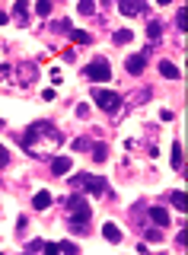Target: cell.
Returning a JSON list of instances; mask_svg holds the SVG:
<instances>
[{"instance_id":"obj_25","label":"cell","mask_w":188,"mask_h":255,"mask_svg":"<svg viewBox=\"0 0 188 255\" xmlns=\"http://www.w3.org/2000/svg\"><path fill=\"white\" fill-rule=\"evenodd\" d=\"M29 249H32V252H45V239H32Z\"/></svg>"},{"instance_id":"obj_6","label":"cell","mask_w":188,"mask_h":255,"mask_svg":"<svg viewBox=\"0 0 188 255\" xmlns=\"http://www.w3.org/2000/svg\"><path fill=\"white\" fill-rule=\"evenodd\" d=\"M125 67H127V73H134V77H140V73L147 70V51H140V55H131L125 61Z\"/></svg>"},{"instance_id":"obj_13","label":"cell","mask_w":188,"mask_h":255,"mask_svg":"<svg viewBox=\"0 0 188 255\" xmlns=\"http://www.w3.org/2000/svg\"><path fill=\"white\" fill-rule=\"evenodd\" d=\"M185 166V150H182V144H172V169H182Z\"/></svg>"},{"instance_id":"obj_23","label":"cell","mask_w":188,"mask_h":255,"mask_svg":"<svg viewBox=\"0 0 188 255\" xmlns=\"http://www.w3.org/2000/svg\"><path fill=\"white\" fill-rule=\"evenodd\" d=\"M35 13H38V16H48V13H51V3H48V0H42V3H35Z\"/></svg>"},{"instance_id":"obj_22","label":"cell","mask_w":188,"mask_h":255,"mask_svg":"<svg viewBox=\"0 0 188 255\" xmlns=\"http://www.w3.org/2000/svg\"><path fill=\"white\" fill-rule=\"evenodd\" d=\"M58 249H61V252H77V255H80L77 243H70V239H64V243H58Z\"/></svg>"},{"instance_id":"obj_16","label":"cell","mask_w":188,"mask_h":255,"mask_svg":"<svg viewBox=\"0 0 188 255\" xmlns=\"http://www.w3.org/2000/svg\"><path fill=\"white\" fill-rule=\"evenodd\" d=\"M67 35H70L73 42H80V45H93V35L83 32V29H67Z\"/></svg>"},{"instance_id":"obj_3","label":"cell","mask_w":188,"mask_h":255,"mask_svg":"<svg viewBox=\"0 0 188 255\" xmlns=\"http://www.w3.org/2000/svg\"><path fill=\"white\" fill-rule=\"evenodd\" d=\"M93 102H96L102 112L115 115V112L122 109V102H125V99H122V93H115V90H96V93H93Z\"/></svg>"},{"instance_id":"obj_18","label":"cell","mask_w":188,"mask_h":255,"mask_svg":"<svg viewBox=\"0 0 188 255\" xmlns=\"http://www.w3.org/2000/svg\"><path fill=\"white\" fill-rule=\"evenodd\" d=\"M169 201H172V207L185 211V191H182V189H179V191H172V194H169Z\"/></svg>"},{"instance_id":"obj_28","label":"cell","mask_w":188,"mask_h":255,"mask_svg":"<svg viewBox=\"0 0 188 255\" xmlns=\"http://www.w3.org/2000/svg\"><path fill=\"white\" fill-rule=\"evenodd\" d=\"M147 239H150V243H159V239H163V233H159V230H147Z\"/></svg>"},{"instance_id":"obj_14","label":"cell","mask_w":188,"mask_h":255,"mask_svg":"<svg viewBox=\"0 0 188 255\" xmlns=\"http://www.w3.org/2000/svg\"><path fill=\"white\" fill-rule=\"evenodd\" d=\"M159 35H163V23H159V19H150V23H147V38L157 42Z\"/></svg>"},{"instance_id":"obj_20","label":"cell","mask_w":188,"mask_h":255,"mask_svg":"<svg viewBox=\"0 0 188 255\" xmlns=\"http://www.w3.org/2000/svg\"><path fill=\"white\" fill-rule=\"evenodd\" d=\"M13 16H19V19H26L29 16V6L23 3V0H16V3H13Z\"/></svg>"},{"instance_id":"obj_12","label":"cell","mask_w":188,"mask_h":255,"mask_svg":"<svg viewBox=\"0 0 188 255\" xmlns=\"http://www.w3.org/2000/svg\"><path fill=\"white\" fill-rule=\"evenodd\" d=\"M118 10H122L125 16H137V13H144V3H134V0H122V3H118Z\"/></svg>"},{"instance_id":"obj_7","label":"cell","mask_w":188,"mask_h":255,"mask_svg":"<svg viewBox=\"0 0 188 255\" xmlns=\"http://www.w3.org/2000/svg\"><path fill=\"white\" fill-rule=\"evenodd\" d=\"M70 169H73L70 157H55V159H51V176H67Z\"/></svg>"},{"instance_id":"obj_4","label":"cell","mask_w":188,"mask_h":255,"mask_svg":"<svg viewBox=\"0 0 188 255\" xmlns=\"http://www.w3.org/2000/svg\"><path fill=\"white\" fill-rule=\"evenodd\" d=\"M67 211H70V223H90V204H86L83 194H70Z\"/></svg>"},{"instance_id":"obj_24","label":"cell","mask_w":188,"mask_h":255,"mask_svg":"<svg viewBox=\"0 0 188 255\" xmlns=\"http://www.w3.org/2000/svg\"><path fill=\"white\" fill-rule=\"evenodd\" d=\"M90 140H86V137H77V140H73V150H90Z\"/></svg>"},{"instance_id":"obj_11","label":"cell","mask_w":188,"mask_h":255,"mask_svg":"<svg viewBox=\"0 0 188 255\" xmlns=\"http://www.w3.org/2000/svg\"><path fill=\"white\" fill-rule=\"evenodd\" d=\"M157 70L163 73L166 80H179V77H182V70H179V67L172 64V61H159V64H157Z\"/></svg>"},{"instance_id":"obj_26","label":"cell","mask_w":188,"mask_h":255,"mask_svg":"<svg viewBox=\"0 0 188 255\" xmlns=\"http://www.w3.org/2000/svg\"><path fill=\"white\" fill-rule=\"evenodd\" d=\"M6 163H10V153H6V147L3 144H0V169H3V166Z\"/></svg>"},{"instance_id":"obj_10","label":"cell","mask_w":188,"mask_h":255,"mask_svg":"<svg viewBox=\"0 0 188 255\" xmlns=\"http://www.w3.org/2000/svg\"><path fill=\"white\" fill-rule=\"evenodd\" d=\"M32 207H35V211H48V207H51V191H35V194H32Z\"/></svg>"},{"instance_id":"obj_2","label":"cell","mask_w":188,"mask_h":255,"mask_svg":"<svg viewBox=\"0 0 188 255\" xmlns=\"http://www.w3.org/2000/svg\"><path fill=\"white\" fill-rule=\"evenodd\" d=\"M83 77L90 80V83H109L112 80V64L105 61V58H93V61L83 67Z\"/></svg>"},{"instance_id":"obj_15","label":"cell","mask_w":188,"mask_h":255,"mask_svg":"<svg viewBox=\"0 0 188 255\" xmlns=\"http://www.w3.org/2000/svg\"><path fill=\"white\" fill-rule=\"evenodd\" d=\"M90 157L96 159V163H105V157H109V147H105V144H93V147H90Z\"/></svg>"},{"instance_id":"obj_1","label":"cell","mask_w":188,"mask_h":255,"mask_svg":"<svg viewBox=\"0 0 188 255\" xmlns=\"http://www.w3.org/2000/svg\"><path fill=\"white\" fill-rule=\"evenodd\" d=\"M73 189H86L90 194H96V198H102V194H109V185H105V179L99 176H90V172H77V176L70 179Z\"/></svg>"},{"instance_id":"obj_17","label":"cell","mask_w":188,"mask_h":255,"mask_svg":"<svg viewBox=\"0 0 188 255\" xmlns=\"http://www.w3.org/2000/svg\"><path fill=\"white\" fill-rule=\"evenodd\" d=\"M131 38H134V32H131V29H118L115 35H112V42H115V45H127Z\"/></svg>"},{"instance_id":"obj_19","label":"cell","mask_w":188,"mask_h":255,"mask_svg":"<svg viewBox=\"0 0 188 255\" xmlns=\"http://www.w3.org/2000/svg\"><path fill=\"white\" fill-rule=\"evenodd\" d=\"M77 13H80V16H93V13H96V3L83 0V3H77Z\"/></svg>"},{"instance_id":"obj_5","label":"cell","mask_w":188,"mask_h":255,"mask_svg":"<svg viewBox=\"0 0 188 255\" xmlns=\"http://www.w3.org/2000/svg\"><path fill=\"white\" fill-rule=\"evenodd\" d=\"M48 128H51L48 122H35V125H29V128H26V134L19 137V144H23V147H32V144H35V140L42 137L45 131H48Z\"/></svg>"},{"instance_id":"obj_29","label":"cell","mask_w":188,"mask_h":255,"mask_svg":"<svg viewBox=\"0 0 188 255\" xmlns=\"http://www.w3.org/2000/svg\"><path fill=\"white\" fill-rule=\"evenodd\" d=\"M6 19H10V16H6V13L0 10V26H6Z\"/></svg>"},{"instance_id":"obj_9","label":"cell","mask_w":188,"mask_h":255,"mask_svg":"<svg viewBox=\"0 0 188 255\" xmlns=\"http://www.w3.org/2000/svg\"><path fill=\"white\" fill-rule=\"evenodd\" d=\"M102 236L109 239L112 246H118V243H122V230H118V223H112V220H105V223H102Z\"/></svg>"},{"instance_id":"obj_8","label":"cell","mask_w":188,"mask_h":255,"mask_svg":"<svg viewBox=\"0 0 188 255\" xmlns=\"http://www.w3.org/2000/svg\"><path fill=\"white\" fill-rule=\"evenodd\" d=\"M147 214H150V220H153L157 226H169V211H166V207L150 204V211H147Z\"/></svg>"},{"instance_id":"obj_27","label":"cell","mask_w":188,"mask_h":255,"mask_svg":"<svg viewBox=\"0 0 188 255\" xmlns=\"http://www.w3.org/2000/svg\"><path fill=\"white\" fill-rule=\"evenodd\" d=\"M26 226H29V220H26V214H19V217H16V230H19V233H23V230H26Z\"/></svg>"},{"instance_id":"obj_21","label":"cell","mask_w":188,"mask_h":255,"mask_svg":"<svg viewBox=\"0 0 188 255\" xmlns=\"http://www.w3.org/2000/svg\"><path fill=\"white\" fill-rule=\"evenodd\" d=\"M176 26H179V32L188 29V26H185V6H179V13H176Z\"/></svg>"}]
</instances>
